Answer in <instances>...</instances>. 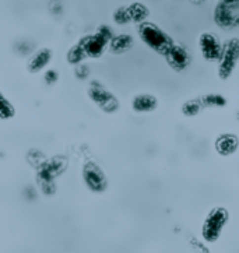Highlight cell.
<instances>
[{"label":"cell","instance_id":"cell-1","mask_svg":"<svg viewBox=\"0 0 239 253\" xmlns=\"http://www.w3.org/2000/svg\"><path fill=\"white\" fill-rule=\"evenodd\" d=\"M112 31L108 25H101L97 33L92 35H87L82 40L79 41V43L82 46V49L85 52V56L97 59L102 56L104 52L109 46V42L112 40Z\"/></svg>","mask_w":239,"mask_h":253},{"label":"cell","instance_id":"cell-2","mask_svg":"<svg viewBox=\"0 0 239 253\" xmlns=\"http://www.w3.org/2000/svg\"><path fill=\"white\" fill-rule=\"evenodd\" d=\"M81 178L85 188L88 189L91 193L101 195L108 189V178L105 172L92 160H88L82 164Z\"/></svg>","mask_w":239,"mask_h":253},{"label":"cell","instance_id":"cell-3","mask_svg":"<svg viewBox=\"0 0 239 253\" xmlns=\"http://www.w3.org/2000/svg\"><path fill=\"white\" fill-rule=\"evenodd\" d=\"M88 97L105 114H114L119 108V102H118L115 95L108 90L104 84H101L98 80H92L90 83Z\"/></svg>","mask_w":239,"mask_h":253},{"label":"cell","instance_id":"cell-4","mask_svg":"<svg viewBox=\"0 0 239 253\" xmlns=\"http://www.w3.org/2000/svg\"><path fill=\"white\" fill-rule=\"evenodd\" d=\"M139 34H140L141 40L149 45L153 49L159 50V52H165L169 48V40L158 27H156L151 23H143L139 27Z\"/></svg>","mask_w":239,"mask_h":253},{"label":"cell","instance_id":"cell-5","mask_svg":"<svg viewBox=\"0 0 239 253\" xmlns=\"http://www.w3.org/2000/svg\"><path fill=\"white\" fill-rule=\"evenodd\" d=\"M225 212L223 211H214L210 214L208 220L206 221L204 224V229H203V235L206 238L207 241H215L217 238L220 237V232H221V228L225 224Z\"/></svg>","mask_w":239,"mask_h":253},{"label":"cell","instance_id":"cell-6","mask_svg":"<svg viewBox=\"0 0 239 253\" xmlns=\"http://www.w3.org/2000/svg\"><path fill=\"white\" fill-rule=\"evenodd\" d=\"M52 57H53V52H52L50 48H41V49H38L33 56L30 57V60L27 63V70L33 74L40 73V72L45 70L49 66Z\"/></svg>","mask_w":239,"mask_h":253},{"label":"cell","instance_id":"cell-7","mask_svg":"<svg viewBox=\"0 0 239 253\" xmlns=\"http://www.w3.org/2000/svg\"><path fill=\"white\" fill-rule=\"evenodd\" d=\"M132 106L136 112H150L157 106V99L149 94H141L133 99Z\"/></svg>","mask_w":239,"mask_h":253},{"label":"cell","instance_id":"cell-8","mask_svg":"<svg viewBox=\"0 0 239 253\" xmlns=\"http://www.w3.org/2000/svg\"><path fill=\"white\" fill-rule=\"evenodd\" d=\"M133 40L130 35H118V37H114L111 42H109V49L114 53H122L124 50H127L130 46H132Z\"/></svg>","mask_w":239,"mask_h":253},{"label":"cell","instance_id":"cell-9","mask_svg":"<svg viewBox=\"0 0 239 253\" xmlns=\"http://www.w3.org/2000/svg\"><path fill=\"white\" fill-rule=\"evenodd\" d=\"M228 48L230 49L227 50V53H225V56H224V62H223V72L225 70L227 73H230L231 72V69L235 65V62H237V57L239 55V45L238 42L234 41L231 45H228Z\"/></svg>","mask_w":239,"mask_h":253},{"label":"cell","instance_id":"cell-10","mask_svg":"<svg viewBox=\"0 0 239 253\" xmlns=\"http://www.w3.org/2000/svg\"><path fill=\"white\" fill-rule=\"evenodd\" d=\"M200 43H201V49H203L206 56L214 57L218 55V52H220V43L217 42V40H215L213 35H210V34L203 35Z\"/></svg>","mask_w":239,"mask_h":253},{"label":"cell","instance_id":"cell-11","mask_svg":"<svg viewBox=\"0 0 239 253\" xmlns=\"http://www.w3.org/2000/svg\"><path fill=\"white\" fill-rule=\"evenodd\" d=\"M14 115H16V109H14L13 104L0 91V119L7 121V119H11Z\"/></svg>","mask_w":239,"mask_h":253},{"label":"cell","instance_id":"cell-12","mask_svg":"<svg viewBox=\"0 0 239 253\" xmlns=\"http://www.w3.org/2000/svg\"><path fill=\"white\" fill-rule=\"evenodd\" d=\"M67 62L70 65H80L82 60L85 59V52L82 49V46L80 43H76L73 48H70V50L67 52Z\"/></svg>","mask_w":239,"mask_h":253},{"label":"cell","instance_id":"cell-13","mask_svg":"<svg viewBox=\"0 0 239 253\" xmlns=\"http://www.w3.org/2000/svg\"><path fill=\"white\" fill-rule=\"evenodd\" d=\"M114 20H115V23H118V24H126V23H129L130 21V16H129L127 8H118L115 11V14H114Z\"/></svg>","mask_w":239,"mask_h":253},{"label":"cell","instance_id":"cell-14","mask_svg":"<svg viewBox=\"0 0 239 253\" xmlns=\"http://www.w3.org/2000/svg\"><path fill=\"white\" fill-rule=\"evenodd\" d=\"M171 57L173 59V63L176 66H179V63L181 65H185V62H186V59H188V56H186V52H183L182 49H179V48H171Z\"/></svg>","mask_w":239,"mask_h":253},{"label":"cell","instance_id":"cell-15","mask_svg":"<svg viewBox=\"0 0 239 253\" xmlns=\"http://www.w3.org/2000/svg\"><path fill=\"white\" fill-rule=\"evenodd\" d=\"M231 141H235V139H234V136H224V137H221L220 139V141H217V147H218V150L221 151V153H224V148H231V151L234 150V148L237 147V143L235 144H231Z\"/></svg>","mask_w":239,"mask_h":253},{"label":"cell","instance_id":"cell-16","mask_svg":"<svg viewBox=\"0 0 239 253\" xmlns=\"http://www.w3.org/2000/svg\"><path fill=\"white\" fill-rule=\"evenodd\" d=\"M43 80L48 83V84H56L59 80V73L53 69H48L45 74H43Z\"/></svg>","mask_w":239,"mask_h":253},{"label":"cell","instance_id":"cell-17","mask_svg":"<svg viewBox=\"0 0 239 253\" xmlns=\"http://www.w3.org/2000/svg\"><path fill=\"white\" fill-rule=\"evenodd\" d=\"M87 74H88V72H87V67L82 65H79V67H77V72H76V76H77L79 79H85V77H87Z\"/></svg>","mask_w":239,"mask_h":253}]
</instances>
